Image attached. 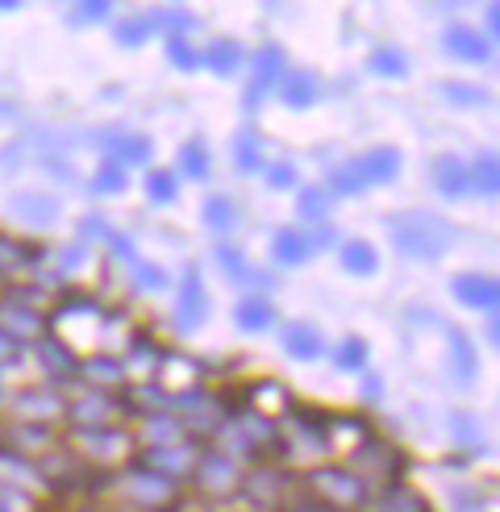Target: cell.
I'll return each mask as SVG.
<instances>
[{
	"mask_svg": "<svg viewBox=\"0 0 500 512\" xmlns=\"http://www.w3.org/2000/svg\"><path fill=\"white\" fill-rule=\"evenodd\" d=\"M180 192H184V184H180V175H175L171 167H150L146 179H142V196H146V204H155V209L175 204Z\"/></svg>",
	"mask_w": 500,
	"mask_h": 512,
	"instance_id": "37",
	"label": "cell"
},
{
	"mask_svg": "<svg viewBox=\"0 0 500 512\" xmlns=\"http://www.w3.org/2000/svg\"><path fill=\"white\" fill-rule=\"evenodd\" d=\"M63 213V200L50 196V192H17L9 200V217L17 225H30V229H42V225H55Z\"/></svg>",
	"mask_w": 500,
	"mask_h": 512,
	"instance_id": "26",
	"label": "cell"
},
{
	"mask_svg": "<svg viewBox=\"0 0 500 512\" xmlns=\"http://www.w3.org/2000/svg\"><path fill=\"white\" fill-rule=\"evenodd\" d=\"M442 338H446V354H450V379L459 383V388H471L475 375H480V350H475L471 334L459 325H442Z\"/></svg>",
	"mask_w": 500,
	"mask_h": 512,
	"instance_id": "24",
	"label": "cell"
},
{
	"mask_svg": "<svg viewBox=\"0 0 500 512\" xmlns=\"http://www.w3.org/2000/svg\"><path fill=\"white\" fill-rule=\"evenodd\" d=\"M338 267L350 279H371L380 271V250H375V242H367V238H346V242H338Z\"/></svg>",
	"mask_w": 500,
	"mask_h": 512,
	"instance_id": "32",
	"label": "cell"
},
{
	"mask_svg": "<svg viewBox=\"0 0 500 512\" xmlns=\"http://www.w3.org/2000/svg\"><path fill=\"white\" fill-rule=\"evenodd\" d=\"M109 234H113V225H109L105 213H88V217H80V229H75V238H80L84 246H92V242H109Z\"/></svg>",
	"mask_w": 500,
	"mask_h": 512,
	"instance_id": "50",
	"label": "cell"
},
{
	"mask_svg": "<svg viewBox=\"0 0 500 512\" xmlns=\"http://www.w3.org/2000/svg\"><path fill=\"white\" fill-rule=\"evenodd\" d=\"M88 192L92 196H125L130 192V171L117 167L113 159H96V171L88 175Z\"/></svg>",
	"mask_w": 500,
	"mask_h": 512,
	"instance_id": "40",
	"label": "cell"
},
{
	"mask_svg": "<svg viewBox=\"0 0 500 512\" xmlns=\"http://www.w3.org/2000/svg\"><path fill=\"white\" fill-rule=\"evenodd\" d=\"M330 358H334V371H342V375H363V371H371V346H367L363 334L338 338L334 350H330Z\"/></svg>",
	"mask_w": 500,
	"mask_h": 512,
	"instance_id": "35",
	"label": "cell"
},
{
	"mask_svg": "<svg viewBox=\"0 0 500 512\" xmlns=\"http://www.w3.org/2000/svg\"><path fill=\"white\" fill-rule=\"evenodd\" d=\"M163 50H167L171 71H184V75L200 71V46H192L188 38H163Z\"/></svg>",
	"mask_w": 500,
	"mask_h": 512,
	"instance_id": "47",
	"label": "cell"
},
{
	"mask_svg": "<svg viewBox=\"0 0 500 512\" xmlns=\"http://www.w3.org/2000/svg\"><path fill=\"white\" fill-rule=\"evenodd\" d=\"M450 296H455L463 309L471 313H500V275H488V271H459L450 279Z\"/></svg>",
	"mask_w": 500,
	"mask_h": 512,
	"instance_id": "19",
	"label": "cell"
},
{
	"mask_svg": "<svg viewBox=\"0 0 500 512\" xmlns=\"http://www.w3.org/2000/svg\"><path fill=\"white\" fill-rule=\"evenodd\" d=\"M242 408H246V413H255V417H263V421L280 425L296 408V400H292L288 383H280V379H255V383H246V388H242Z\"/></svg>",
	"mask_w": 500,
	"mask_h": 512,
	"instance_id": "20",
	"label": "cell"
},
{
	"mask_svg": "<svg viewBox=\"0 0 500 512\" xmlns=\"http://www.w3.org/2000/svg\"><path fill=\"white\" fill-rule=\"evenodd\" d=\"M105 246H109V254H117V259H121L125 267H134V263L142 259V254H138V246H134V238H130V234H121V229H113Z\"/></svg>",
	"mask_w": 500,
	"mask_h": 512,
	"instance_id": "51",
	"label": "cell"
},
{
	"mask_svg": "<svg viewBox=\"0 0 500 512\" xmlns=\"http://www.w3.org/2000/svg\"><path fill=\"white\" fill-rule=\"evenodd\" d=\"M384 234L392 250L409 263H438L459 242V229L434 209H392L384 217Z\"/></svg>",
	"mask_w": 500,
	"mask_h": 512,
	"instance_id": "1",
	"label": "cell"
},
{
	"mask_svg": "<svg viewBox=\"0 0 500 512\" xmlns=\"http://www.w3.org/2000/svg\"><path fill=\"white\" fill-rule=\"evenodd\" d=\"M0 417L9 425H34V429H63L67 421V392L50 388V383H21L5 392Z\"/></svg>",
	"mask_w": 500,
	"mask_h": 512,
	"instance_id": "6",
	"label": "cell"
},
{
	"mask_svg": "<svg viewBox=\"0 0 500 512\" xmlns=\"http://www.w3.org/2000/svg\"><path fill=\"white\" fill-rule=\"evenodd\" d=\"M367 71L380 80H409V55L400 46H375L367 55Z\"/></svg>",
	"mask_w": 500,
	"mask_h": 512,
	"instance_id": "44",
	"label": "cell"
},
{
	"mask_svg": "<svg viewBox=\"0 0 500 512\" xmlns=\"http://www.w3.org/2000/svg\"><path fill=\"white\" fill-rule=\"evenodd\" d=\"M305 238H309L313 254L334 250V246H338V234H334V225H330V221H321V225H305Z\"/></svg>",
	"mask_w": 500,
	"mask_h": 512,
	"instance_id": "52",
	"label": "cell"
},
{
	"mask_svg": "<svg viewBox=\"0 0 500 512\" xmlns=\"http://www.w3.org/2000/svg\"><path fill=\"white\" fill-rule=\"evenodd\" d=\"M267 159H263V138L255 125H246V130L234 134V171L238 175H263Z\"/></svg>",
	"mask_w": 500,
	"mask_h": 512,
	"instance_id": "38",
	"label": "cell"
},
{
	"mask_svg": "<svg viewBox=\"0 0 500 512\" xmlns=\"http://www.w3.org/2000/svg\"><path fill=\"white\" fill-rule=\"evenodd\" d=\"M150 38H159V17H155V9L117 17V25H113V42H117L121 50H142Z\"/></svg>",
	"mask_w": 500,
	"mask_h": 512,
	"instance_id": "33",
	"label": "cell"
},
{
	"mask_svg": "<svg viewBox=\"0 0 500 512\" xmlns=\"http://www.w3.org/2000/svg\"><path fill=\"white\" fill-rule=\"evenodd\" d=\"M434 92L446 100L450 109H484L492 100L484 84H471V80H438Z\"/></svg>",
	"mask_w": 500,
	"mask_h": 512,
	"instance_id": "39",
	"label": "cell"
},
{
	"mask_svg": "<svg viewBox=\"0 0 500 512\" xmlns=\"http://www.w3.org/2000/svg\"><path fill=\"white\" fill-rule=\"evenodd\" d=\"M34 358H38L42 383H50V388H63V392L75 388V379H80V354H75L71 342L50 334L42 346H34Z\"/></svg>",
	"mask_w": 500,
	"mask_h": 512,
	"instance_id": "17",
	"label": "cell"
},
{
	"mask_svg": "<svg viewBox=\"0 0 500 512\" xmlns=\"http://www.w3.org/2000/svg\"><path fill=\"white\" fill-rule=\"evenodd\" d=\"M213 317V296H209V284H205V275H200L196 263L184 267L180 275V288H175V304H171V325H175V334H200V329L209 325Z\"/></svg>",
	"mask_w": 500,
	"mask_h": 512,
	"instance_id": "12",
	"label": "cell"
},
{
	"mask_svg": "<svg viewBox=\"0 0 500 512\" xmlns=\"http://www.w3.org/2000/svg\"><path fill=\"white\" fill-rule=\"evenodd\" d=\"M246 59H250V50L238 38H213L209 46H200V67L209 75H217V80H234V75L246 67Z\"/></svg>",
	"mask_w": 500,
	"mask_h": 512,
	"instance_id": "27",
	"label": "cell"
},
{
	"mask_svg": "<svg viewBox=\"0 0 500 512\" xmlns=\"http://www.w3.org/2000/svg\"><path fill=\"white\" fill-rule=\"evenodd\" d=\"M450 442H455L463 454H475V450H488V438H484V425L475 413H450Z\"/></svg>",
	"mask_w": 500,
	"mask_h": 512,
	"instance_id": "42",
	"label": "cell"
},
{
	"mask_svg": "<svg viewBox=\"0 0 500 512\" xmlns=\"http://www.w3.org/2000/svg\"><path fill=\"white\" fill-rule=\"evenodd\" d=\"M292 488H296V475L280 463H259V467H246L242 479V504H250L255 512H288L292 508Z\"/></svg>",
	"mask_w": 500,
	"mask_h": 512,
	"instance_id": "11",
	"label": "cell"
},
{
	"mask_svg": "<svg viewBox=\"0 0 500 512\" xmlns=\"http://www.w3.org/2000/svg\"><path fill=\"white\" fill-rule=\"evenodd\" d=\"M5 392H9V388H5V375H0V404H5Z\"/></svg>",
	"mask_w": 500,
	"mask_h": 512,
	"instance_id": "59",
	"label": "cell"
},
{
	"mask_svg": "<svg viewBox=\"0 0 500 512\" xmlns=\"http://www.w3.org/2000/svg\"><path fill=\"white\" fill-rule=\"evenodd\" d=\"M275 300L271 296H259V292H246L238 304H234V325L242 329V334H267V329L275 325Z\"/></svg>",
	"mask_w": 500,
	"mask_h": 512,
	"instance_id": "31",
	"label": "cell"
},
{
	"mask_svg": "<svg viewBox=\"0 0 500 512\" xmlns=\"http://www.w3.org/2000/svg\"><path fill=\"white\" fill-rule=\"evenodd\" d=\"M0 13H21V0H0Z\"/></svg>",
	"mask_w": 500,
	"mask_h": 512,
	"instance_id": "58",
	"label": "cell"
},
{
	"mask_svg": "<svg viewBox=\"0 0 500 512\" xmlns=\"http://www.w3.org/2000/svg\"><path fill=\"white\" fill-rule=\"evenodd\" d=\"M346 467L367 483L371 496H375V492H384V488H396V483L405 479V471H409L405 454H400L392 442H384L380 433H371L363 446L350 450V454H346Z\"/></svg>",
	"mask_w": 500,
	"mask_h": 512,
	"instance_id": "10",
	"label": "cell"
},
{
	"mask_svg": "<svg viewBox=\"0 0 500 512\" xmlns=\"http://www.w3.org/2000/svg\"><path fill=\"white\" fill-rule=\"evenodd\" d=\"M175 175H180V184H205V179L213 175V150L205 138H184L180 150H175Z\"/></svg>",
	"mask_w": 500,
	"mask_h": 512,
	"instance_id": "30",
	"label": "cell"
},
{
	"mask_svg": "<svg viewBox=\"0 0 500 512\" xmlns=\"http://www.w3.org/2000/svg\"><path fill=\"white\" fill-rule=\"evenodd\" d=\"M46 263V246L13 234V229H0V288L17 284L21 275H30Z\"/></svg>",
	"mask_w": 500,
	"mask_h": 512,
	"instance_id": "18",
	"label": "cell"
},
{
	"mask_svg": "<svg viewBox=\"0 0 500 512\" xmlns=\"http://www.w3.org/2000/svg\"><path fill=\"white\" fill-rule=\"evenodd\" d=\"M296 483L305 488L300 496L321 504V508H330V512H363L371 504V488L346 463H317Z\"/></svg>",
	"mask_w": 500,
	"mask_h": 512,
	"instance_id": "5",
	"label": "cell"
},
{
	"mask_svg": "<svg viewBox=\"0 0 500 512\" xmlns=\"http://www.w3.org/2000/svg\"><path fill=\"white\" fill-rule=\"evenodd\" d=\"M325 192H330L334 200H350V196H367V188H363V179H359V171L350 167V159L346 163H338V167H330V175H325Z\"/></svg>",
	"mask_w": 500,
	"mask_h": 512,
	"instance_id": "45",
	"label": "cell"
},
{
	"mask_svg": "<svg viewBox=\"0 0 500 512\" xmlns=\"http://www.w3.org/2000/svg\"><path fill=\"white\" fill-rule=\"evenodd\" d=\"M0 492L21 500L25 508H38L42 500H50L59 492V479L50 475L46 463H38V458L0 442Z\"/></svg>",
	"mask_w": 500,
	"mask_h": 512,
	"instance_id": "7",
	"label": "cell"
},
{
	"mask_svg": "<svg viewBox=\"0 0 500 512\" xmlns=\"http://www.w3.org/2000/svg\"><path fill=\"white\" fill-rule=\"evenodd\" d=\"M400 146L392 142H380V146H367L363 155L350 159V167L359 171L363 179V188H380V184H396V175H400Z\"/></svg>",
	"mask_w": 500,
	"mask_h": 512,
	"instance_id": "23",
	"label": "cell"
},
{
	"mask_svg": "<svg viewBox=\"0 0 500 512\" xmlns=\"http://www.w3.org/2000/svg\"><path fill=\"white\" fill-rule=\"evenodd\" d=\"M130 421H134L130 388H125V392L71 388L67 392V421H63V429H121Z\"/></svg>",
	"mask_w": 500,
	"mask_h": 512,
	"instance_id": "8",
	"label": "cell"
},
{
	"mask_svg": "<svg viewBox=\"0 0 500 512\" xmlns=\"http://www.w3.org/2000/svg\"><path fill=\"white\" fill-rule=\"evenodd\" d=\"M359 379H363V383H359V400H363V404H380V400H384V375L363 371Z\"/></svg>",
	"mask_w": 500,
	"mask_h": 512,
	"instance_id": "53",
	"label": "cell"
},
{
	"mask_svg": "<svg viewBox=\"0 0 500 512\" xmlns=\"http://www.w3.org/2000/svg\"><path fill=\"white\" fill-rule=\"evenodd\" d=\"M200 454H205V446L200 442H184V446H138L134 454V463L146 467V471H155L171 483H180V488H188V479L200 463Z\"/></svg>",
	"mask_w": 500,
	"mask_h": 512,
	"instance_id": "15",
	"label": "cell"
},
{
	"mask_svg": "<svg viewBox=\"0 0 500 512\" xmlns=\"http://www.w3.org/2000/svg\"><path fill=\"white\" fill-rule=\"evenodd\" d=\"M442 50L455 63H492V42L484 38V30H475V25H463V21H450L442 30Z\"/></svg>",
	"mask_w": 500,
	"mask_h": 512,
	"instance_id": "22",
	"label": "cell"
},
{
	"mask_svg": "<svg viewBox=\"0 0 500 512\" xmlns=\"http://www.w3.org/2000/svg\"><path fill=\"white\" fill-rule=\"evenodd\" d=\"M100 488H105L100 500L117 504L125 512H184V504H188V492L180 488V483H171V479L146 471L138 463L105 475L100 479Z\"/></svg>",
	"mask_w": 500,
	"mask_h": 512,
	"instance_id": "2",
	"label": "cell"
},
{
	"mask_svg": "<svg viewBox=\"0 0 500 512\" xmlns=\"http://www.w3.org/2000/svg\"><path fill=\"white\" fill-rule=\"evenodd\" d=\"M63 454L71 467L80 471H100V479L130 467L138 454L134 425L121 429H63Z\"/></svg>",
	"mask_w": 500,
	"mask_h": 512,
	"instance_id": "3",
	"label": "cell"
},
{
	"mask_svg": "<svg viewBox=\"0 0 500 512\" xmlns=\"http://www.w3.org/2000/svg\"><path fill=\"white\" fill-rule=\"evenodd\" d=\"M34 292H38L34 284H5L0 288V334L9 342H17L25 354L55 334V329H50L46 300Z\"/></svg>",
	"mask_w": 500,
	"mask_h": 512,
	"instance_id": "4",
	"label": "cell"
},
{
	"mask_svg": "<svg viewBox=\"0 0 500 512\" xmlns=\"http://www.w3.org/2000/svg\"><path fill=\"white\" fill-rule=\"evenodd\" d=\"M484 38L488 42H500V0L484 9Z\"/></svg>",
	"mask_w": 500,
	"mask_h": 512,
	"instance_id": "55",
	"label": "cell"
},
{
	"mask_svg": "<svg viewBox=\"0 0 500 512\" xmlns=\"http://www.w3.org/2000/svg\"><path fill=\"white\" fill-rule=\"evenodd\" d=\"M200 225H205L209 234L225 238V234H230V229L238 225V200L225 196V192H209L205 204H200Z\"/></svg>",
	"mask_w": 500,
	"mask_h": 512,
	"instance_id": "34",
	"label": "cell"
},
{
	"mask_svg": "<svg viewBox=\"0 0 500 512\" xmlns=\"http://www.w3.org/2000/svg\"><path fill=\"white\" fill-rule=\"evenodd\" d=\"M213 259H217V271L230 279V284H246V275H250V259L234 246V242H217L213 250Z\"/></svg>",
	"mask_w": 500,
	"mask_h": 512,
	"instance_id": "46",
	"label": "cell"
},
{
	"mask_svg": "<svg viewBox=\"0 0 500 512\" xmlns=\"http://www.w3.org/2000/svg\"><path fill=\"white\" fill-rule=\"evenodd\" d=\"M100 159H113L117 167H146L150 171V159H155V138L142 134V130H130V125H105L100 134L88 138Z\"/></svg>",
	"mask_w": 500,
	"mask_h": 512,
	"instance_id": "14",
	"label": "cell"
},
{
	"mask_svg": "<svg viewBox=\"0 0 500 512\" xmlns=\"http://www.w3.org/2000/svg\"><path fill=\"white\" fill-rule=\"evenodd\" d=\"M275 100L292 113H309L325 100V80L313 71V67H288L284 80L275 84Z\"/></svg>",
	"mask_w": 500,
	"mask_h": 512,
	"instance_id": "21",
	"label": "cell"
},
{
	"mask_svg": "<svg viewBox=\"0 0 500 512\" xmlns=\"http://www.w3.org/2000/svg\"><path fill=\"white\" fill-rule=\"evenodd\" d=\"M484 342H488L492 350H500V313L488 317V325H484Z\"/></svg>",
	"mask_w": 500,
	"mask_h": 512,
	"instance_id": "56",
	"label": "cell"
},
{
	"mask_svg": "<svg viewBox=\"0 0 500 512\" xmlns=\"http://www.w3.org/2000/svg\"><path fill=\"white\" fill-rule=\"evenodd\" d=\"M113 21V5L109 0H75L63 13L67 30H92V25H109Z\"/></svg>",
	"mask_w": 500,
	"mask_h": 512,
	"instance_id": "43",
	"label": "cell"
},
{
	"mask_svg": "<svg viewBox=\"0 0 500 512\" xmlns=\"http://www.w3.org/2000/svg\"><path fill=\"white\" fill-rule=\"evenodd\" d=\"M250 80H246V92H242V109L246 113H259L263 109V100L275 96V84L284 80V71H288V50L280 42H263L250 50Z\"/></svg>",
	"mask_w": 500,
	"mask_h": 512,
	"instance_id": "13",
	"label": "cell"
},
{
	"mask_svg": "<svg viewBox=\"0 0 500 512\" xmlns=\"http://www.w3.org/2000/svg\"><path fill=\"white\" fill-rule=\"evenodd\" d=\"M75 388H96V392H125L130 388V367H125L121 350H84Z\"/></svg>",
	"mask_w": 500,
	"mask_h": 512,
	"instance_id": "16",
	"label": "cell"
},
{
	"mask_svg": "<svg viewBox=\"0 0 500 512\" xmlns=\"http://www.w3.org/2000/svg\"><path fill=\"white\" fill-rule=\"evenodd\" d=\"M263 184H267L271 192H288V188H296V184H300L296 163H284V159L267 163V167H263Z\"/></svg>",
	"mask_w": 500,
	"mask_h": 512,
	"instance_id": "49",
	"label": "cell"
},
{
	"mask_svg": "<svg viewBox=\"0 0 500 512\" xmlns=\"http://www.w3.org/2000/svg\"><path fill=\"white\" fill-rule=\"evenodd\" d=\"M242 479H246V467L234 463L230 454H221L217 446H205V454H200V463L188 479V492L196 500H205V504H234L242 496Z\"/></svg>",
	"mask_w": 500,
	"mask_h": 512,
	"instance_id": "9",
	"label": "cell"
},
{
	"mask_svg": "<svg viewBox=\"0 0 500 512\" xmlns=\"http://www.w3.org/2000/svg\"><path fill=\"white\" fill-rule=\"evenodd\" d=\"M430 184L446 200H467L471 196V167H467V159L450 155V150H446V155H438L430 163Z\"/></svg>",
	"mask_w": 500,
	"mask_h": 512,
	"instance_id": "28",
	"label": "cell"
},
{
	"mask_svg": "<svg viewBox=\"0 0 500 512\" xmlns=\"http://www.w3.org/2000/svg\"><path fill=\"white\" fill-rule=\"evenodd\" d=\"M167 284H171V279H167V271H163L159 263L138 259V263L130 267V288H134V292H150V296H155V292H163Z\"/></svg>",
	"mask_w": 500,
	"mask_h": 512,
	"instance_id": "48",
	"label": "cell"
},
{
	"mask_svg": "<svg viewBox=\"0 0 500 512\" xmlns=\"http://www.w3.org/2000/svg\"><path fill=\"white\" fill-rule=\"evenodd\" d=\"M267 254H271L275 267L296 271V267H305L313 259V246H309V238H305V229L300 225H280L271 234V242H267Z\"/></svg>",
	"mask_w": 500,
	"mask_h": 512,
	"instance_id": "29",
	"label": "cell"
},
{
	"mask_svg": "<svg viewBox=\"0 0 500 512\" xmlns=\"http://www.w3.org/2000/svg\"><path fill=\"white\" fill-rule=\"evenodd\" d=\"M296 213H300V221H309V225L330 221V213H334V196L325 192V184H305V188L296 192Z\"/></svg>",
	"mask_w": 500,
	"mask_h": 512,
	"instance_id": "41",
	"label": "cell"
},
{
	"mask_svg": "<svg viewBox=\"0 0 500 512\" xmlns=\"http://www.w3.org/2000/svg\"><path fill=\"white\" fill-rule=\"evenodd\" d=\"M280 350L292 358V363H317V358L330 354V346H325V334H321L313 321H284Z\"/></svg>",
	"mask_w": 500,
	"mask_h": 512,
	"instance_id": "25",
	"label": "cell"
},
{
	"mask_svg": "<svg viewBox=\"0 0 500 512\" xmlns=\"http://www.w3.org/2000/svg\"><path fill=\"white\" fill-rule=\"evenodd\" d=\"M21 363H25V350H21L17 342H9L5 334H0V375L13 371V367H21Z\"/></svg>",
	"mask_w": 500,
	"mask_h": 512,
	"instance_id": "54",
	"label": "cell"
},
{
	"mask_svg": "<svg viewBox=\"0 0 500 512\" xmlns=\"http://www.w3.org/2000/svg\"><path fill=\"white\" fill-rule=\"evenodd\" d=\"M467 167H471V196L500 200V150H480L475 159H467Z\"/></svg>",
	"mask_w": 500,
	"mask_h": 512,
	"instance_id": "36",
	"label": "cell"
},
{
	"mask_svg": "<svg viewBox=\"0 0 500 512\" xmlns=\"http://www.w3.org/2000/svg\"><path fill=\"white\" fill-rule=\"evenodd\" d=\"M67 512H125V508L105 504V500H88V504H75V508H67Z\"/></svg>",
	"mask_w": 500,
	"mask_h": 512,
	"instance_id": "57",
	"label": "cell"
}]
</instances>
